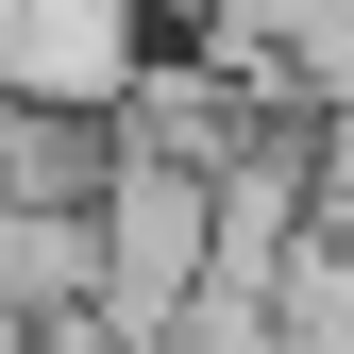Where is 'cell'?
Instances as JSON below:
<instances>
[{"label":"cell","mask_w":354,"mask_h":354,"mask_svg":"<svg viewBox=\"0 0 354 354\" xmlns=\"http://www.w3.org/2000/svg\"><path fill=\"white\" fill-rule=\"evenodd\" d=\"M84 253H102L84 337L169 354V337L203 321V287H219V186H203V169H169V152H118V169H102V203H84Z\"/></svg>","instance_id":"6da1fadb"},{"label":"cell","mask_w":354,"mask_h":354,"mask_svg":"<svg viewBox=\"0 0 354 354\" xmlns=\"http://www.w3.org/2000/svg\"><path fill=\"white\" fill-rule=\"evenodd\" d=\"M152 51H169L152 0H0V102H34V118H102L118 136Z\"/></svg>","instance_id":"7a4b0ae2"},{"label":"cell","mask_w":354,"mask_h":354,"mask_svg":"<svg viewBox=\"0 0 354 354\" xmlns=\"http://www.w3.org/2000/svg\"><path fill=\"white\" fill-rule=\"evenodd\" d=\"M34 354H118V337H84V321H68V337H34Z\"/></svg>","instance_id":"3957f363"},{"label":"cell","mask_w":354,"mask_h":354,"mask_svg":"<svg viewBox=\"0 0 354 354\" xmlns=\"http://www.w3.org/2000/svg\"><path fill=\"white\" fill-rule=\"evenodd\" d=\"M152 17H186V0H152Z\"/></svg>","instance_id":"277c9868"}]
</instances>
